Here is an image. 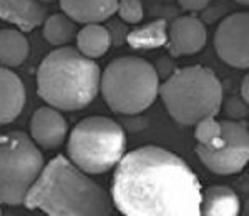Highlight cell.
<instances>
[{"label": "cell", "instance_id": "cell-8", "mask_svg": "<svg viewBox=\"0 0 249 216\" xmlns=\"http://www.w3.org/2000/svg\"><path fill=\"white\" fill-rule=\"evenodd\" d=\"M203 165L216 175L239 173L249 160L248 123L223 120L221 131L213 142L196 146Z\"/></svg>", "mask_w": 249, "mask_h": 216}, {"label": "cell", "instance_id": "cell-21", "mask_svg": "<svg viewBox=\"0 0 249 216\" xmlns=\"http://www.w3.org/2000/svg\"><path fill=\"white\" fill-rule=\"evenodd\" d=\"M116 12L126 23H140L143 20L142 0H118Z\"/></svg>", "mask_w": 249, "mask_h": 216}, {"label": "cell", "instance_id": "cell-26", "mask_svg": "<svg viewBox=\"0 0 249 216\" xmlns=\"http://www.w3.org/2000/svg\"><path fill=\"white\" fill-rule=\"evenodd\" d=\"M38 2H42V3H43V2H53V0H38Z\"/></svg>", "mask_w": 249, "mask_h": 216}, {"label": "cell", "instance_id": "cell-10", "mask_svg": "<svg viewBox=\"0 0 249 216\" xmlns=\"http://www.w3.org/2000/svg\"><path fill=\"white\" fill-rule=\"evenodd\" d=\"M208 32L196 17H179L168 29V45L173 55H195L206 45Z\"/></svg>", "mask_w": 249, "mask_h": 216}, {"label": "cell", "instance_id": "cell-27", "mask_svg": "<svg viewBox=\"0 0 249 216\" xmlns=\"http://www.w3.org/2000/svg\"><path fill=\"white\" fill-rule=\"evenodd\" d=\"M0 213H2V208H0Z\"/></svg>", "mask_w": 249, "mask_h": 216}, {"label": "cell", "instance_id": "cell-11", "mask_svg": "<svg viewBox=\"0 0 249 216\" xmlns=\"http://www.w3.org/2000/svg\"><path fill=\"white\" fill-rule=\"evenodd\" d=\"M30 135L37 146L53 150L62 145L67 137V122L57 108L42 107L32 117Z\"/></svg>", "mask_w": 249, "mask_h": 216}, {"label": "cell", "instance_id": "cell-3", "mask_svg": "<svg viewBox=\"0 0 249 216\" xmlns=\"http://www.w3.org/2000/svg\"><path fill=\"white\" fill-rule=\"evenodd\" d=\"M100 67L73 47H60L42 60L37 70L38 97L63 111L90 105L100 91Z\"/></svg>", "mask_w": 249, "mask_h": 216}, {"label": "cell", "instance_id": "cell-16", "mask_svg": "<svg viewBox=\"0 0 249 216\" xmlns=\"http://www.w3.org/2000/svg\"><path fill=\"white\" fill-rule=\"evenodd\" d=\"M77 49L88 58H100L107 54L111 45V35L100 23H85L82 30L77 32Z\"/></svg>", "mask_w": 249, "mask_h": 216}, {"label": "cell", "instance_id": "cell-1", "mask_svg": "<svg viewBox=\"0 0 249 216\" xmlns=\"http://www.w3.org/2000/svg\"><path fill=\"white\" fill-rule=\"evenodd\" d=\"M201 195L188 163L160 146L123 155L111 181V201L126 216H198Z\"/></svg>", "mask_w": 249, "mask_h": 216}, {"label": "cell", "instance_id": "cell-4", "mask_svg": "<svg viewBox=\"0 0 249 216\" xmlns=\"http://www.w3.org/2000/svg\"><path fill=\"white\" fill-rule=\"evenodd\" d=\"M168 113L179 125H196L206 117H216L223 105V87L204 67L176 70L160 87Z\"/></svg>", "mask_w": 249, "mask_h": 216}, {"label": "cell", "instance_id": "cell-7", "mask_svg": "<svg viewBox=\"0 0 249 216\" xmlns=\"http://www.w3.org/2000/svg\"><path fill=\"white\" fill-rule=\"evenodd\" d=\"M42 168V151L29 135H0V205H22Z\"/></svg>", "mask_w": 249, "mask_h": 216}, {"label": "cell", "instance_id": "cell-12", "mask_svg": "<svg viewBox=\"0 0 249 216\" xmlns=\"http://www.w3.org/2000/svg\"><path fill=\"white\" fill-rule=\"evenodd\" d=\"M25 87L17 73L0 67V126L9 125L22 113Z\"/></svg>", "mask_w": 249, "mask_h": 216}, {"label": "cell", "instance_id": "cell-2", "mask_svg": "<svg viewBox=\"0 0 249 216\" xmlns=\"http://www.w3.org/2000/svg\"><path fill=\"white\" fill-rule=\"evenodd\" d=\"M23 205L50 216H108L113 210L110 195L63 155L42 168Z\"/></svg>", "mask_w": 249, "mask_h": 216}, {"label": "cell", "instance_id": "cell-19", "mask_svg": "<svg viewBox=\"0 0 249 216\" xmlns=\"http://www.w3.org/2000/svg\"><path fill=\"white\" fill-rule=\"evenodd\" d=\"M77 35V22L65 14H55L43 23V37L50 45L63 47Z\"/></svg>", "mask_w": 249, "mask_h": 216}, {"label": "cell", "instance_id": "cell-17", "mask_svg": "<svg viewBox=\"0 0 249 216\" xmlns=\"http://www.w3.org/2000/svg\"><path fill=\"white\" fill-rule=\"evenodd\" d=\"M126 42L131 49L136 50H150L166 45L168 42V29L163 18L153 20V22L142 25L131 30L126 37Z\"/></svg>", "mask_w": 249, "mask_h": 216}, {"label": "cell", "instance_id": "cell-22", "mask_svg": "<svg viewBox=\"0 0 249 216\" xmlns=\"http://www.w3.org/2000/svg\"><path fill=\"white\" fill-rule=\"evenodd\" d=\"M224 110H226V113L230 118H243L248 115V103L244 102V100L232 97L226 102Z\"/></svg>", "mask_w": 249, "mask_h": 216}, {"label": "cell", "instance_id": "cell-14", "mask_svg": "<svg viewBox=\"0 0 249 216\" xmlns=\"http://www.w3.org/2000/svg\"><path fill=\"white\" fill-rule=\"evenodd\" d=\"M63 14L77 23H100L116 14L118 0H58Z\"/></svg>", "mask_w": 249, "mask_h": 216}, {"label": "cell", "instance_id": "cell-23", "mask_svg": "<svg viewBox=\"0 0 249 216\" xmlns=\"http://www.w3.org/2000/svg\"><path fill=\"white\" fill-rule=\"evenodd\" d=\"M179 5L183 7L184 10H190V12H199L203 9H206L208 3L211 0H178Z\"/></svg>", "mask_w": 249, "mask_h": 216}, {"label": "cell", "instance_id": "cell-13", "mask_svg": "<svg viewBox=\"0 0 249 216\" xmlns=\"http://www.w3.org/2000/svg\"><path fill=\"white\" fill-rule=\"evenodd\" d=\"M45 14L47 9L38 0H0V18L23 32H32L42 25Z\"/></svg>", "mask_w": 249, "mask_h": 216}, {"label": "cell", "instance_id": "cell-20", "mask_svg": "<svg viewBox=\"0 0 249 216\" xmlns=\"http://www.w3.org/2000/svg\"><path fill=\"white\" fill-rule=\"evenodd\" d=\"M221 131V122H218L214 117H206L196 123L195 137L198 140V145H206L213 142Z\"/></svg>", "mask_w": 249, "mask_h": 216}, {"label": "cell", "instance_id": "cell-9", "mask_svg": "<svg viewBox=\"0 0 249 216\" xmlns=\"http://www.w3.org/2000/svg\"><path fill=\"white\" fill-rule=\"evenodd\" d=\"M214 47L219 58L234 69L249 67V15L232 14L219 23L214 34Z\"/></svg>", "mask_w": 249, "mask_h": 216}, {"label": "cell", "instance_id": "cell-5", "mask_svg": "<svg viewBox=\"0 0 249 216\" xmlns=\"http://www.w3.org/2000/svg\"><path fill=\"white\" fill-rule=\"evenodd\" d=\"M100 91L115 113L136 115L155 103L160 93V78L146 60L120 57L100 77Z\"/></svg>", "mask_w": 249, "mask_h": 216}, {"label": "cell", "instance_id": "cell-6", "mask_svg": "<svg viewBox=\"0 0 249 216\" xmlns=\"http://www.w3.org/2000/svg\"><path fill=\"white\" fill-rule=\"evenodd\" d=\"M126 148L123 128L107 117L83 118L71 130L68 157L88 175H103L122 160Z\"/></svg>", "mask_w": 249, "mask_h": 216}, {"label": "cell", "instance_id": "cell-15", "mask_svg": "<svg viewBox=\"0 0 249 216\" xmlns=\"http://www.w3.org/2000/svg\"><path fill=\"white\" fill-rule=\"evenodd\" d=\"M241 201L238 195L228 186H211L201 195L199 215L206 216H236L239 215Z\"/></svg>", "mask_w": 249, "mask_h": 216}, {"label": "cell", "instance_id": "cell-25", "mask_svg": "<svg viewBox=\"0 0 249 216\" xmlns=\"http://www.w3.org/2000/svg\"><path fill=\"white\" fill-rule=\"evenodd\" d=\"M236 3H239V5H248L249 3V0H234Z\"/></svg>", "mask_w": 249, "mask_h": 216}, {"label": "cell", "instance_id": "cell-18", "mask_svg": "<svg viewBox=\"0 0 249 216\" xmlns=\"http://www.w3.org/2000/svg\"><path fill=\"white\" fill-rule=\"evenodd\" d=\"M29 55V40L18 30H0V63L3 67H18Z\"/></svg>", "mask_w": 249, "mask_h": 216}, {"label": "cell", "instance_id": "cell-24", "mask_svg": "<svg viewBox=\"0 0 249 216\" xmlns=\"http://www.w3.org/2000/svg\"><path fill=\"white\" fill-rule=\"evenodd\" d=\"M241 97H243L244 102H249V77L246 75V77L243 78V83H241Z\"/></svg>", "mask_w": 249, "mask_h": 216}]
</instances>
